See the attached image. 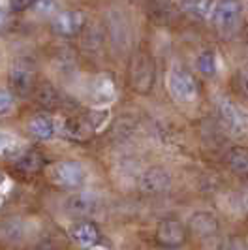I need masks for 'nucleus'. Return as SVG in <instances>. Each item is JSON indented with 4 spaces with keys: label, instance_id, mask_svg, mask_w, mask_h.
<instances>
[{
    "label": "nucleus",
    "instance_id": "1",
    "mask_svg": "<svg viewBox=\"0 0 248 250\" xmlns=\"http://www.w3.org/2000/svg\"><path fill=\"white\" fill-rule=\"evenodd\" d=\"M45 175L53 185L64 188H77L85 183L87 171L79 162H57L45 167Z\"/></svg>",
    "mask_w": 248,
    "mask_h": 250
},
{
    "label": "nucleus",
    "instance_id": "2",
    "mask_svg": "<svg viewBox=\"0 0 248 250\" xmlns=\"http://www.w3.org/2000/svg\"><path fill=\"white\" fill-rule=\"evenodd\" d=\"M211 21L214 28L222 34H231L241 21V4L239 2H216L211 13Z\"/></svg>",
    "mask_w": 248,
    "mask_h": 250
},
{
    "label": "nucleus",
    "instance_id": "3",
    "mask_svg": "<svg viewBox=\"0 0 248 250\" xmlns=\"http://www.w3.org/2000/svg\"><path fill=\"white\" fill-rule=\"evenodd\" d=\"M220 117L226 128L237 136V138H245L248 136V111L239 107L237 104L229 100L220 102Z\"/></svg>",
    "mask_w": 248,
    "mask_h": 250
},
{
    "label": "nucleus",
    "instance_id": "4",
    "mask_svg": "<svg viewBox=\"0 0 248 250\" xmlns=\"http://www.w3.org/2000/svg\"><path fill=\"white\" fill-rule=\"evenodd\" d=\"M167 87L177 102H192L198 98V83L188 72L173 70L167 79Z\"/></svg>",
    "mask_w": 248,
    "mask_h": 250
},
{
    "label": "nucleus",
    "instance_id": "5",
    "mask_svg": "<svg viewBox=\"0 0 248 250\" xmlns=\"http://www.w3.org/2000/svg\"><path fill=\"white\" fill-rule=\"evenodd\" d=\"M132 83L136 90L147 92L154 83V64L150 61V55L139 53L132 62Z\"/></svg>",
    "mask_w": 248,
    "mask_h": 250
},
{
    "label": "nucleus",
    "instance_id": "6",
    "mask_svg": "<svg viewBox=\"0 0 248 250\" xmlns=\"http://www.w3.org/2000/svg\"><path fill=\"white\" fill-rule=\"evenodd\" d=\"M85 26V15L79 10H64L53 19V28L57 34L72 38L79 34Z\"/></svg>",
    "mask_w": 248,
    "mask_h": 250
},
{
    "label": "nucleus",
    "instance_id": "7",
    "mask_svg": "<svg viewBox=\"0 0 248 250\" xmlns=\"http://www.w3.org/2000/svg\"><path fill=\"white\" fill-rule=\"evenodd\" d=\"M186 231L185 226L181 224L179 220H162L158 229H156V239L158 243L164 247H169V249H177L185 243Z\"/></svg>",
    "mask_w": 248,
    "mask_h": 250
},
{
    "label": "nucleus",
    "instance_id": "8",
    "mask_svg": "<svg viewBox=\"0 0 248 250\" xmlns=\"http://www.w3.org/2000/svg\"><path fill=\"white\" fill-rule=\"evenodd\" d=\"M171 185V177L164 167H150L139 179V188L145 194H160Z\"/></svg>",
    "mask_w": 248,
    "mask_h": 250
},
{
    "label": "nucleus",
    "instance_id": "9",
    "mask_svg": "<svg viewBox=\"0 0 248 250\" xmlns=\"http://www.w3.org/2000/svg\"><path fill=\"white\" fill-rule=\"evenodd\" d=\"M117 96L115 90V81L109 74H100L94 81H92V88H90V98L98 105H105L111 104Z\"/></svg>",
    "mask_w": 248,
    "mask_h": 250
},
{
    "label": "nucleus",
    "instance_id": "10",
    "mask_svg": "<svg viewBox=\"0 0 248 250\" xmlns=\"http://www.w3.org/2000/svg\"><path fill=\"white\" fill-rule=\"evenodd\" d=\"M55 126H57V134L75 141H85L90 138V132H92L87 123L75 121V119H57Z\"/></svg>",
    "mask_w": 248,
    "mask_h": 250
},
{
    "label": "nucleus",
    "instance_id": "11",
    "mask_svg": "<svg viewBox=\"0 0 248 250\" xmlns=\"http://www.w3.org/2000/svg\"><path fill=\"white\" fill-rule=\"evenodd\" d=\"M70 233H72V239L75 243L85 247V249H92L100 243V231L92 222H79L72 228Z\"/></svg>",
    "mask_w": 248,
    "mask_h": 250
},
{
    "label": "nucleus",
    "instance_id": "12",
    "mask_svg": "<svg viewBox=\"0 0 248 250\" xmlns=\"http://www.w3.org/2000/svg\"><path fill=\"white\" fill-rule=\"evenodd\" d=\"M28 130H30V134L38 139H43V141H47V139L55 138V134H57V126H55V121L47 117V115H36L30 123H28Z\"/></svg>",
    "mask_w": 248,
    "mask_h": 250
},
{
    "label": "nucleus",
    "instance_id": "13",
    "mask_svg": "<svg viewBox=\"0 0 248 250\" xmlns=\"http://www.w3.org/2000/svg\"><path fill=\"white\" fill-rule=\"evenodd\" d=\"M32 85H34V77L32 74L25 70V68H13L10 72V87L15 94L19 96H26L30 90H32Z\"/></svg>",
    "mask_w": 248,
    "mask_h": 250
},
{
    "label": "nucleus",
    "instance_id": "14",
    "mask_svg": "<svg viewBox=\"0 0 248 250\" xmlns=\"http://www.w3.org/2000/svg\"><path fill=\"white\" fill-rule=\"evenodd\" d=\"M98 205V198L92 194V192H81V194H75L68 200V209L75 214H87L92 213Z\"/></svg>",
    "mask_w": 248,
    "mask_h": 250
},
{
    "label": "nucleus",
    "instance_id": "15",
    "mask_svg": "<svg viewBox=\"0 0 248 250\" xmlns=\"http://www.w3.org/2000/svg\"><path fill=\"white\" fill-rule=\"evenodd\" d=\"M216 228H218V222H216V218L209 213H196L190 218V229H192L196 235H201V237L214 233Z\"/></svg>",
    "mask_w": 248,
    "mask_h": 250
},
{
    "label": "nucleus",
    "instance_id": "16",
    "mask_svg": "<svg viewBox=\"0 0 248 250\" xmlns=\"http://www.w3.org/2000/svg\"><path fill=\"white\" fill-rule=\"evenodd\" d=\"M15 164H17V167H19L21 171L34 173V171L43 167V158H41V154L36 152V150H25V152L15 160Z\"/></svg>",
    "mask_w": 248,
    "mask_h": 250
},
{
    "label": "nucleus",
    "instance_id": "17",
    "mask_svg": "<svg viewBox=\"0 0 248 250\" xmlns=\"http://www.w3.org/2000/svg\"><path fill=\"white\" fill-rule=\"evenodd\" d=\"M23 152L25 150L21 149V145H19L17 139L12 138L6 132H0V156L2 158H13V160H17Z\"/></svg>",
    "mask_w": 248,
    "mask_h": 250
},
{
    "label": "nucleus",
    "instance_id": "18",
    "mask_svg": "<svg viewBox=\"0 0 248 250\" xmlns=\"http://www.w3.org/2000/svg\"><path fill=\"white\" fill-rule=\"evenodd\" d=\"M227 164L229 167L239 173V175H248V152L245 149H233L227 154Z\"/></svg>",
    "mask_w": 248,
    "mask_h": 250
},
{
    "label": "nucleus",
    "instance_id": "19",
    "mask_svg": "<svg viewBox=\"0 0 248 250\" xmlns=\"http://www.w3.org/2000/svg\"><path fill=\"white\" fill-rule=\"evenodd\" d=\"M183 8L188 10V13L196 15L199 19H207L214 10V2H207V0H198V2H185Z\"/></svg>",
    "mask_w": 248,
    "mask_h": 250
},
{
    "label": "nucleus",
    "instance_id": "20",
    "mask_svg": "<svg viewBox=\"0 0 248 250\" xmlns=\"http://www.w3.org/2000/svg\"><path fill=\"white\" fill-rule=\"evenodd\" d=\"M198 68L201 74L205 75H214L216 74V55L212 51H205L201 53L198 59Z\"/></svg>",
    "mask_w": 248,
    "mask_h": 250
},
{
    "label": "nucleus",
    "instance_id": "21",
    "mask_svg": "<svg viewBox=\"0 0 248 250\" xmlns=\"http://www.w3.org/2000/svg\"><path fill=\"white\" fill-rule=\"evenodd\" d=\"M107 121H109V109H98V111L88 113L87 125L90 126L92 132H100L103 126L107 125Z\"/></svg>",
    "mask_w": 248,
    "mask_h": 250
},
{
    "label": "nucleus",
    "instance_id": "22",
    "mask_svg": "<svg viewBox=\"0 0 248 250\" xmlns=\"http://www.w3.org/2000/svg\"><path fill=\"white\" fill-rule=\"evenodd\" d=\"M36 100L40 102L41 105H55V102H57V94H55V90H53L49 85H45V87L38 88Z\"/></svg>",
    "mask_w": 248,
    "mask_h": 250
},
{
    "label": "nucleus",
    "instance_id": "23",
    "mask_svg": "<svg viewBox=\"0 0 248 250\" xmlns=\"http://www.w3.org/2000/svg\"><path fill=\"white\" fill-rule=\"evenodd\" d=\"M13 111V98L12 94L0 90V115H8Z\"/></svg>",
    "mask_w": 248,
    "mask_h": 250
},
{
    "label": "nucleus",
    "instance_id": "24",
    "mask_svg": "<svg viewBox=\"0 0 248 250\" xmlns=\"http://www.w3.org/2000/svg\"><path fill=\"white\" fill-rule=\"evenodd\" d=\"M237 88L245 94V96H248V68H243V70H239L237 72Z\"/></svg>",
    "mask_w": 248,
    "mask_h": 250
},
{
    "label": "nucleus",
    "instance_id": "25",
    "mask_svg": "<svg viewBox=\"0 0 248 250\" xmlns=\"http://www.w3.org/2000/svg\"><path fill=\"white\" fill-rule=\"evenodd\" d=\"M32 6H34L40 13H47L57 8V2H47V0H45V2H34Z\"/></svg>",
    "mask_w": 248,
    "mask_h": 250
},
{
    "label": "nucleus",
    "instance_id": "26",
    "mask_svg": "<svg viewBox=\"0 0 248 250\" xmlns=\"http://www.w3.org/2000/svg\"><path fill=\"white\" fill-rule=\"evenodd\" d=\"M10 6H12L13 12H23V10H26V8H30L32 4H30V2H12Z\"/></svg>",
    "mask_w": 248,
    "mask_h": 250
},
{
    "label": "nucleus",
    "instance_id": "27",
    "mask_svg": "<svg viewBox=\"0 0 248 250\" xmlns=\"http://www.w3.org/2000/svg\"><path fill=\"white\" fill-rule=\"evenodd\" d=\"M4 21H6V13H4V10L0 8V26L4 25Z\"/></svg>",
    "mask_w": 248,
    "mask_h": 250
},
{
    "label": "nucleus",
    "instance_id": "28",
    "mask_svg": "<svg viewBox=\"0 0 248 250\" xmlns=\"http://www.w3.org/2000/svg\"><path fill=\"white\" fill-rule=\"evenodd\" d=\"M4 179H6V177H4V173H2V171H0V185H2V183H4Z\"/></svg>",
    "mask_w": 248,
    "mask_h": 250
},
{
    "label": "nucleus",
    "instance_id": "29",
    "mask_svg": "<svg viewBox=\"0 0 248 250\" xmlns=\"http://www.w3.org/2000/svg\"><path fill=\"white\" fill-rule=\"evenodd\" d=\"M88 250H105V249H102V247H98V245H96V247H92V249H88Z\"/></svg>",
    "mask_w": 248,
    "mask_h": 250
}]
</instances>
